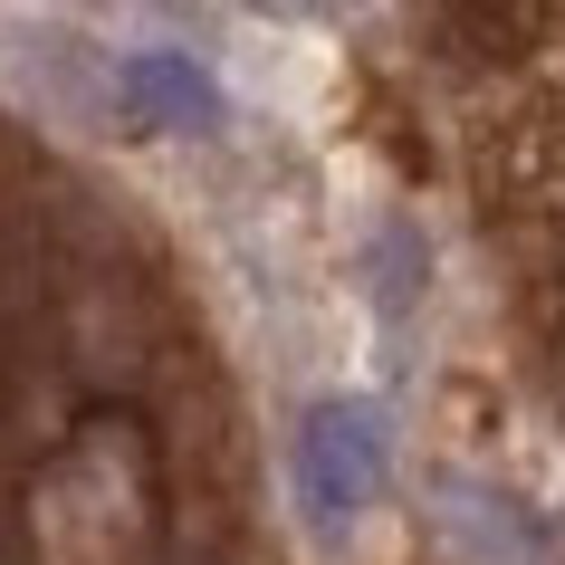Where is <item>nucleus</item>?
Masks as SVG:
<instances>
[{
    "instance_id": "nucleus-1",
    "label": "nucleus",
    "mask_w": 565,
    "mask_h": 565,
    "mask_svg": "<svg viewBox=\"0 0 565 565\" xmlns=\"http://www.w3.org/2000/svg\"><path fill=\"white\" fill-rule=\"evenodd\" d=\"M393 470V422L384 403H364V393H327V403H307L298 441H288V479H298V508L317 536H345L374 508Z\"/></svg>"
},
{
    "instance_id": "nucleus-2",
    "label": "nucleus",
    "mask_w": 565,
    "mask_h": 565,
    "mask_svg": "<svg viewBox=\"0 0 565 565\" xmlns=\"http://www.w3.org/2000/svg\"><path fill=\"white\" fill-rule=\"evenodd\" d=\"M106 96H116V116L153 125V135H221L231 125V96L192 49H125L106 67Z\"/></svg>"
}]
</instances>
